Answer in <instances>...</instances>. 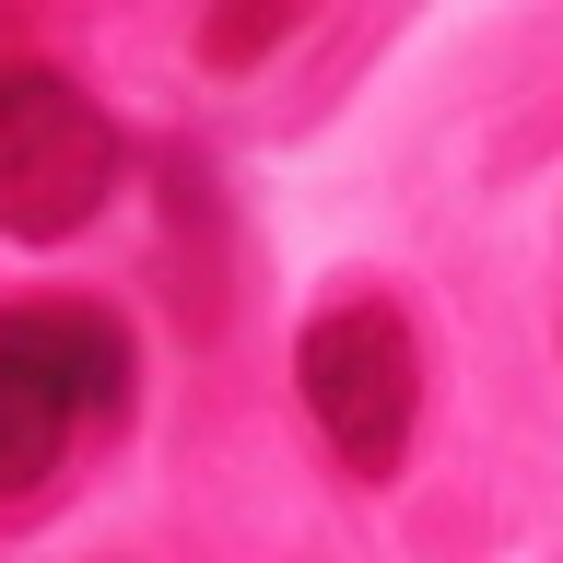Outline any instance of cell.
Segmentation results:
<instances>
[{"mask_svg":"<svg viewBox=\"0 0 563 563\" xmlns=\"http://www.w3.org/2000/svg\"><path fill=\"white\" fill-rule=\"evenodd\" d=\"M130 411V329L106 306H0V505L47 493L70 434Z\"/></svg>","mask_w":563,"mask_h":563,"instance_id":"1","label":"cell"},{"mask_svg":"<svg viewBox=\"0 0 563 563\" xmlns=\"http://www.w3.org/2000/svg\"><path fill=\"white\" fill-rule=\"evenodd\" d=\"M294 387H306L317 434L341 446V470L387 482V470L411 457V422H422V341H411V317H399V306H376V294L317 306L306 341H294Z\"/></svg>","mask_w":563,"mask_h":563,"instance_id":"2","label":"cell"},{"mask_svg":"<svg viewBox=\"0 0 563 563\" xmlns=\"http://www.w3.org/2000/svg\"><path fill=\"white\" fill-rule=\"evenodd\" d=\"M118 200V130L70 70H0V235L59 246Z\"/></svg>","mask_w":563,"mask_h":563,"instance_id":"3","label":"cell"},{"mask_svg":"<svg viewBox=\"0 0 563 563\" xmlns=\"http://www.w3.org/2000/svg\"><path fill=\"white\" fill-rule=\"evenodd\" d=\"M294 24V0H211V24H200V47H211V70H246L271 35Z\"/></svg>","mask_w":563,"mask_h":563,"instance_id":"4","label":"cell"}]
</instances>
